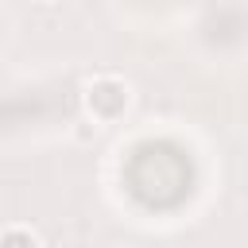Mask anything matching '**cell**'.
Instances as JSON below:
<instances>
[{"instance_id":"cell-2","label":"cell","mask_w":248,"mask_h":248,"mask_svg":"<svg viewBox=\"0 0 248 248\" xmlns=\"http://www.w3.org/2000/svg\"><path fill=\"white\" fill-rule=\"evenodd\" d=\"M0 244H4V248H19V244H27V248L35 244V248H39L43 236H39L35 229H27V225H8V229L0 232Z\"/></svg>"},{"instance_id":"cell-3","label":"cell","mask_w":248,"mask_h":248,"mask_svg":"<svg viewBox=\"0 0 248 248\" xmlns=\"http://www.w3.org/2000/svg\"><path fill=\"white\" fill-rule=\"evenodd\" d=\"M39 4H50V0H39Z\"/></svg>"},{"instance_id":"cell-1","label":"cell","mask_w":248,"mask_h":248,"mask_svg":"<svg viewBox=\"0 0 248 248\" xmlns=\"http://www.w3.org/2000/svg\"><path fill=\"white\" fill-rule=\"evenodd\" d=\"M128 85L120 81V78H97V81H89V89H85V105H89V112H93V120L97 124H108V120H116L124 108H128Z\"/></svg>"}]
</instances>
